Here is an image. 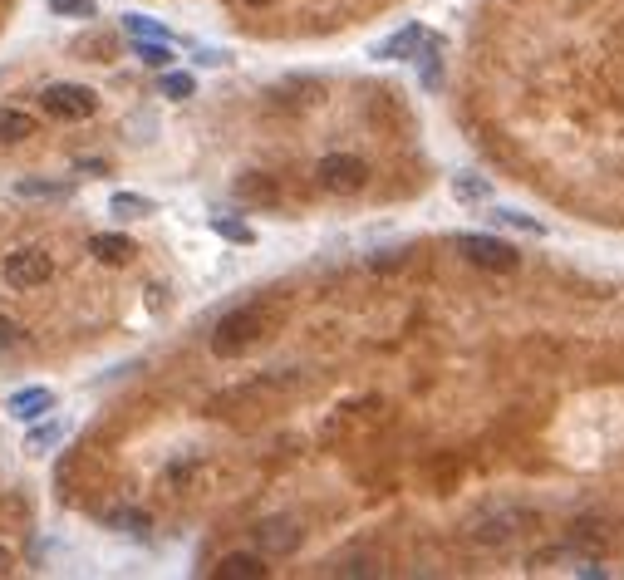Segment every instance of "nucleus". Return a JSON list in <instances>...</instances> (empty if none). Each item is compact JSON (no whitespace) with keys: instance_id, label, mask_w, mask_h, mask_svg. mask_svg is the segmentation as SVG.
<instances>
[{"instance_id":"obj_1","label":"nucleus","mask_w":624,"mask_h":580,"mask_svg":"<svg viewBox=\"0 0 624 580\" xmlns=\"http://www.w3.org/2000/svg\"><path fill=\"white\" fill-rule=\"evenodd\" d=\"M271 310H261V305H241V310H227L222 320H217V330H212V354L217 359H241L246 349H256L266 335H271Z\"/></svg>"},{"instance_id":"obj_2","label":"nucleus","mask_w":624,"mask_h":580,"mask_svg":"<svg viewBox=\"0 0 624 580\" xmlns=\"http://www.w3.org/2000/svg\"><path fill=\"white\" fill-rule=\"evenodd\" d=\"M315 187L330 192V197H354V192L369 187V163L354 158V153H330V158H320V168H315Z\"/></svg>"},{"instance_id":"obj_3","label":"nucleus","mask_w":624,"mask_h":580,"mask_svg":"<svg viewBox=\"0 0 624 580\" xmlns=\"http://www.w3.org/2000/svg\"><path fill=\"white\" fill-rule=\"evenodd\" d=\"M40 109L59 123H84L99 114V94L89 84H45L40 89Z\"/></svg>"},{"instance_id":"obj_4","label":"nucleus","mask_w":624,"mask_h":580,"mask_svg":"<svg viewBox=\"0 0 624 580\" xmlns=\"http://www.w3.org/2000/svg\"><path fill=\"white\" fill-rule=\"evenodd\" d=\"M0 276H5V286L10 290H40L50 276H55V261H50L45 246H20V251L5 256Z\"/></svg>"},{"instance_id":"obj_5","label":"nucleus","mask_w":624,"mask_h":580,"mask_svg":"<svg viewBox=\"0 0 624 580\" xmlns=\"http://www.w3.org/2000/svg\"><path fill=\"white\" fill-rule=\"evenodd\" d=\"M457 251H462L472 266H482V271H497V276H511V271L521 266L516 246H511V241H502V236L467 232V236H457Z\"/></svg>"},{"instance_id":"obj_6","label":"nucleus","mask_w":624,"mask_h":580,"mask_svg":"<svg viewBox=\"0 0 624 580\" xmlns=\"http://www.w3.org/2000/svg\"><path fill=\"white\" fill-rule=\"evenodd\" d=\"M300 541H305V526L295 522V517H266V522H256V551L261 556H290Z\"/></svg>"},{"instance_id":"obj_7","label":"nucleus","mask_w":624,"mask_h":580,"mask_svg":"<svg viewBox=\"0 0 624 580\" xmlns=\"http://www.w3.org/2000/svg\"><path fill=\"white\" fill-rule=\"evenodd\" d=\"M271 576V566H266V556L261 551H231L217 561V580H266Z\"/></svg>"},{"instance_id":"obj_8","label":"nucleus","mask_w":624,"mask_h":580,"mask_svg":"<svg viewBox=\"0 0 624 580\" xmlns=\"http://www.w3.org/2000/svg\"><path fill=\"white\" fill-rule=\"evenodd\" d=\"M5 408H10V418H20V423H35V418H45V413L55 408V394H50V389H40V384H35V389H15Z\"/></svg>"},{"instance_id":"obj_9","label":"nucleus","mask_w":624,"mask_h":580,"mask_svg":"<svg viewBox=\"0 0 624 580\" xmlns=\"http://www.w3.org/2000/svg\"><path fill=\"white\" fill-rule=\"evenodd\" d=\"M556 566H575V571H585V576H600L595 561H590L585 551H570V546H546V551L531 556V571H556Z\"/></svg>"},{"instance_id":"obj_10","label":"nucleus","mask_w":624,"mask_h":580,"mask_svg":"<svg viewBox=\"0 0 624 580\" xmlns=\"http://www.w3.org/2000/svg\"><path fill=\"white\" fill-rule=\"evenodd\" d=\"M89 251H94V261H104V266H128L138 246L118 232H99V236H89Z\"/></svg>"},{"instance_id":"obj_11","label":"nucleus","mask_w":624,"mask_h":580,"mask_svg":"<svg viewBox=\"0 0 624 580\" xmlns=\"http://www.w3.org/2000/svg\"><path fill=\"white\" fill-rule=\"evenodd\" d=\"M428 40H433L428 30H418V25H408V30H398L394 40H384V45H379V55H384V59H408V50H423Z\"/></svg>"},{"instance_id":"obj_12","label":"nucleus","mask_w":624,"mask_h":580,"mask_svg":"<svg viewBox=\"0 0 624 580\" xmlns=\"http://www.w3.org/2000/svg\"><path fill=\"white\" fill-rule=\"evenodd\" d=\"M35 138V118L25 109H0V143H25Z\"/></svg>"},{"instance_id":"obj_13","label":"nucleus","mask_w":624,"mask_h":580,"mask_svg":"<svg viewBox=\"0 0 624 580\" xmlns=\"http://www.w3.org/2000/svg\"><path fill=\"white\" fill-rule=\"evenodd\" d=\"M236 197H251V202H276V182L271 177H236Z\"/></svg>"},{"instance_id":"obj_14","label":"nucleus","mask_w":624,"mask_h":580,"mask_svg":"<svg viewBox=\"0 0 624 580\" xmlns=\"http://www.w3.org/2000/svg\"><path fill=\"white\" fill-rule=\"evenodd\" d=\"M133 55L143 59V64H153V69H168V64H172V45H168V40H138V45H133Z\"/></svg>"},{"instance_id":"obj_15","label":"nucleus","mask_w":624,"mask_h":580,"mask_svg":"<svg viewBox=\"0 0 624 580\" xmlns=\"http://www.w3.org/2000/svg\"><path fill=\"white\" fill-rule=\"evenodd\" d=\"M123 30H128L133 40H168V30H163L158 20H143V15H123Z\"/></svg>"},{"instance_id":"obj_16","label":"nucleus","mask_w":624,"mask_h":580,"mask_svg":"<svg viewBox=\"0 0 624 580\" xmlns=\"http://www.w3.org/2000/svg\"><path fill=\"white\" fill-rule=\"evenodd\" d=\"M109 207H114L118 217H148V212H153V202H148V197H138V192H118Z\"/></svg>"},{"instance_id":"obj_17","label":"nucleus","mask_w":624,"mask_h":580,"mask_svg":"<svg viewBox=\"0 0 624 580\" xmlns=\"http://www.w3.org/2000/svg\"><path fill=\"white\" fill-rule=\"evenodd\" d=\"M492 217H497L502 227H516V232H536V236H541V222H536V217H521V212H511V207H497Z\"/></svg>"},{"instance_id":"obj_18","label":"nucleus","mask_w":624,"mask_h":580,"mask_svg":"<svg viewBox=\"0 0 624 580\" xmlns=\"http://www.w3.org/2000/svg\"><path fill=\"white\" fill-rule=\"evenodd\" d=\"M15 192H20V197H69L64 182H20Z\"/></svg>"},{"instance_id":"obj_19","label":"nucleus","mask_w":624,"mask_h":580,"mask_svg":"<svg viewBox=\"0 0 624 580\" xmlns=\"http://www.w3.org/2000/svg\"><path fill=\"white\" fill-rule=\"evenodd\" d=\"M55 15H69V20H89L94 15V0H50Z\"/></svg>"},{"instance_id":"obj_20","label":"nucleus","mask_w":624,"mask_h":580,"mask_svg":"<svg viewBox=\"0 0 624 580\" xmlns=\"http://www.w3.org/2000/svg\"><path fill=\"white\" fill-rule=\"evenodd\" d=\"M59 438H64V428H59V423H45V428H35V433H30V443H25V448H30V453H45V448L59 443Z\"/></svg>"},{"instance_id":"obj_21","label":"nucleus","mask_w":624,"mask_h":580,"mask_svg":"<svg viewBox=\"0 0 624 580\" xmlns=\"http://www.w3.org/2000/svg\"><path fill=\"white\" fill-rule=\"evenodd\" d=\"M192 89H197L192 74H163V94L168 99H192Z\"/></svg>"},{"instance_id":"obj_22","label":"nucleus","mask_w":624,"mask_h":580,"mask_svg":"<svg viewBox=\"0 0 624 580\" xmlns=\"http://www.w3.org/2000/svg\"><path fill=\"white\" fill-rule=\"evenodd\" d=\"M212 232L231 236V241H251V227H246V222H231V217H212Z\"/></svg>"},{"instance_id":"obj_23","label":"nucleus","mask_w":624,"mask_h":580,"mask_svg":"<svg viewBox=\"0 0 624 580\" xmlns=\"http://www.w3.org/2000/svg\"><path fill=\"white\" fill-rule=\"evenodd\" d=\"M10 345H20V325L0 315V349H10Z\"/></svg>"},{"instance_id":"obj_24","label":"nucleus","mask_w":624,"mask_h":580,"mask_svg":"<svg viewBox=\"0 0 624 580\" xmlns=\"http://www.w3.org/2000/svg\"><path fill=\"white\" fill-rule=\"evenodd\" d=\"M453 192H457V197H482L487 187H482L477 177H462V182H453Z\"/></svg>"},{"instance_id":"obj_25","label":"nucleus","mask_w":624,"mask_h":580,"mask_svg":"<svg viewBox=\"0 0 624 580\" xmlns=\"http://www.w3.org/2000/svg\"><path fill=\"white\" fill-rule=\"evenodd\" d=\"M15 571V556H10V546H0V576H10Z\"/></svg>"},{"instance_id":"obj_26","label":"nucleus","mask_w":624,"mask_h":580,"mask_svg":"<svg viewBox=\"0 0 624 580\" xmlns=\"http://www.w3.org/2000/svg\"><path fill=\"white\" fill-rule=\"evenodd\" d=\"M246 5H276V0H246Z\"/></svg>"}]
</instances>
